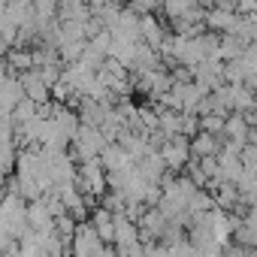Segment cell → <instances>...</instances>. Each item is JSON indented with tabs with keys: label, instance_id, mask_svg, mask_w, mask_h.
<instances>
[{
	"label": "cell",
	"instance_id": "3",
	"mask_svg": "<svg viewBox=\"0 0 257 257\" xmlns=\"http://www.w3.org/2000/svg\"><path fill=\"white\" fill-rule=\"evenodd\" d=\"M188 158H191V146H188L185 137H173V140L164 146V152H161V161L170 164L173 170H179L182 164H188Z\"/></svg>",
	"mask_w": 257,
	"mask_h": 257
},
{
	"label": "cell",
	"instance_id": "4",
	"mask_svg": "<svg viewBox=\"0 0 257 257\" xmlns=\"http://www.w3.org/2000/svg\"><path fill=\"white\" fill-rule=\"evenodd\" d=\"M28 227L37 230V233H46V230H55V218L49 215L46 203L37 200V203H28Z\"/></svg>",
	"mask_w": 257,
	"mask_h": 257
},
{
	"label": "cell",
	"instance_id": "2",
	"mask_svg": "<svg viewBox=\"0 0 257 257\" xmlns=\"http://www.w3.org/2000/svg\"><path fill=\"white\" fill-rule=\"evenodd\" d=\"M19 82H22V88H25V97H28L34 106H46V103H52V91H49V85L43 82L40 70H28V73H22Z\"/></svg>",
	"mask_w": 257,
	"mask_h": 257
},
{
	"label": "cell",
	"instance_id": "5",
	"mask_svg": "<svg viewBox=\"0 0 257 257\" xmlns=\"http://www.w3.org/2000/svg\"><path fill=\"white\" fill-rule=\"evenodd\" d=\"M91 227H94V233H97L100 242H112V239H115V215H112V212L97 209V212L91 215Z\"/></svg>",
	"mask_w": 257,
	"mask_h": 257
},
{
	"label": "cell",
	"instance_id": "1",
	"mask_svg": "<svg viewBox=\"0 0 257 257\" xmlns=\"http://www.w3.org/2000/svg\"><path fill=\"white\" fill-rule=\"evenodd\" d=\"M76 182H79V188H82L88 197H91V194H100L103 185H106L100 158H97V161H88V164H79V167H76Z\"/></svg>",
	"mask_w": 257,
	"mask_h": 257
}]
</instances>
